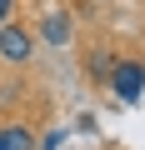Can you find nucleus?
Returning a JSON list of instances; mask_svg holds the SVG:
<instances>
[{"label":"nucleus","instance_id":"nucleus-1","mask_svg":"<svg viewBox=\"0 0 145 150\" xmlns=\"http://www.w3.org/2000/svg\"><path fill=\"white\" fill-rule=\"evenodd\" d=\"M110 95H115L120 105H135V100L145 95V60H135V55L115 60V70H110Z\"/></svg>","mask_w":145,"mask_h":150},{"label":"nucleus","instance_id":"nucleus-2","mask_svg":"<svg viewBox=\"0 0 145 150\" xmlns=\"http://www.w3.org/2000/svg\"><path fill=\"white\" fill-rule=\"evenodd\" d=\"M30 55H35V35L20 20H5V25H0V60H5V65H25Z\"/></svg>","mask_w":145,"mask_h":150},{"label":"nucleus","instance_id":"nucleus-3","mask_svg":"<svg viewBox=\"0 0 145 150\" xmlns=\"http://www.w3.org/2000/svg\"><path fill=\"white\" fill-rule=\"evenodd\" d=\"M70 35H75V20H70V10H50V15L40 20V40H45V45L65 50V45H70Z\"/></svg>","mask_w":145,"mask_h":150},{"label":"nucleus","instance_id":"nucleus-4","mask_svg":"<svg viewBox=\"0 0 145 150\" xmlns=\"http://www.w3.org/2000/svg\"><path fill=\"white\" fill-rule=\"evenodd\" d=\"M40 140H35V130L30 125H5L0 130V150H35Z\"/></svg>","mask_w":145,"mask_h":150},{"label":"nucleus","instance_id":"nucleus-5","mask_svg":"<svg viewBox=\"0 0 145 150\" xmlns=\"http://www.w3.org/2000/svg\"><path fill=\"white\" fill-rule=\"evenodd\" d=\"M110 70H115V55H110V50H95V55H90V70H85V75H90L95 85H110Z\"/></svg>","mask_w":145,"mask_h":150},{"label":"nucleus","instance_id":"nucleus-6","mask_svg":"<svg viewBox=\"0 0 145 150\" xmlns=\"http://www.w3.org/2000/svg\"><path fill=\"white\" fill-rule=\"evenodd\" d=\"M60 140H65V130H50V135L40 140V150H60Z\"/></svg>","mask_w":145,"mask_h":150},{"label":"nucleus","instance_id":"nucleus-7","mask_svg":"<svg viewBox=\"0 0 145 150\" xmlns=\"http://www.w3.org/2000/svg\"><path fill=\"white\" fill-rule=\"evenodd\" d=\"M10 15H15V0H0V25H5Z\"/></svg>","mask_w":145,"mask_h":150}]
</instances>
